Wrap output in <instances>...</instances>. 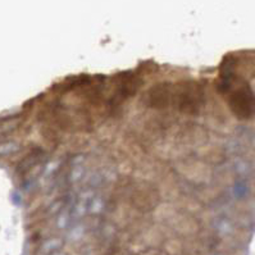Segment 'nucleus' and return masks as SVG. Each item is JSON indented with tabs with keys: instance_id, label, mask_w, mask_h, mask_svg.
I'll use <instances>...</instances> for the list:
<instances>
[{
	"instance_id": "4",
	"label": "nucleus",
	"mask_w": 255,
	"mask_h": 255,
	"mask_svg": "<svg viewBox=\"0 0 255 255\" xmlns=\"http://www.w3.org/2000/svg\"><path fill=\"white\" fill-rule=\"evenodd\" d=\"M51 255H66V254H62V253H54V254Z\"/></svg>"
},
{
	"instance_id": "5",
	"label": "nucleus",
	"mask_w": 255,
	"mask_h": 255,
	"mask_svg": "<svg viewBox=\"0 0 255 255\" xmlns=\"http://www.w3.org/2000/svg\"><path fill=\"white\" fill-rule=\"evenodd\" d=\"M217 255H222V254H217Z\"/></svg>"
},
{
	"instance_id": "1",
	"label": "nucleus",
	"mask_w": 255,
	"mask_h": 255,
	"mask_svg": "<svg viewBox=\"0 0 255 255\" xmlns=\"http://www.w3.org/2000/svg\"><path fill=\"white\" fill-rule=\"evenodd\" d=\"M221 93L227 94L232 113L240 120H248L255 114V95L245 81L237 80L231 72L223 73L219 81Z\"/></svg>"
},
{
	"instance_id": "3",
	"label": "nucleus",
	"mask_w": 255,
	"mask_h": 255,
	"mask_svg": "<svg viewBox=\"0 0 255 255\" xmlns=\"http://www.w3.org/2000/svg\"><path fill=\"white\" fill-rule=\"evenodd\" d=\"M148 100H149V105L153 106V108L163 109V108L168 106V104L172 100V89H171V85L167 82H163L154 86L149 91Z\"/></svg>"
},
{
	"instance_id": "2",
	"label": "nucleus",
	"mask_w": 255,
	"mask_h": 255,
	"mask_svg": "<svg viewBox=\"0 0 255 255\" xmlns=\"http://www.w3.org/2000/svg\"><path fill=\"white\" fill-rule=\"evenodd\" d=\"M173 104L179 112L186 114H198L204 103V94L196 82L179 83L172 95Z\"/></svg>"
}]
</instances>
